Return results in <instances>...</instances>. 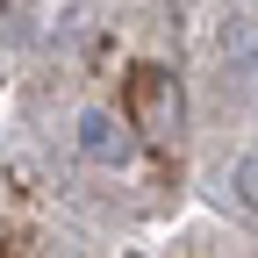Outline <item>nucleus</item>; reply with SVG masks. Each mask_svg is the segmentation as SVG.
I'll list each match as a JSON object with an SVG mask.
<instances>
[{"label": "nucleus", "mask_w": 258, "mask_h": 258, "mask_svg": "<svg viewBox=\"0 0 258 258\" xmlns=\"http://www.w3.org/2000/svg\"><path fill=\"white\" fill-rule=\"evenodd\" d=\"M137 115L151 122L144 137H158V144H165L172 129H179V86H172L165 72H144V79H137Z\"/></svg>", "instance_id": "nucleus-1"}, {"label": "nucleus", "mask_w": 258, "mask_h": 258, "mask_svg": "<svg viewBox=\"0 0 258 258\" xmlns=\"http://www.w3.org/2000/svg\"><path fill=\"white\" fill-rule=\"evenodd\" d=\"M79 158H93V165H122V158H129V137H122V122L115 115H101V108H93V115H79Z\"/></svg>", "instance_id": "nucleus-2"}, {"label": "nucleus", "mask_w": 258, "mask_h": 258, "mask_svg": "<svg viewBox=\"0 0 258 258\" xmlns=\"http://www.w3.org/2000/svg\"><path fill=\"white\" fill-rule=\"evenodd\" d=\"M237 201L258 215V158H244V165H237Z\"/></svg>", "instance_id": "nucleus-3"}]
</instances>
